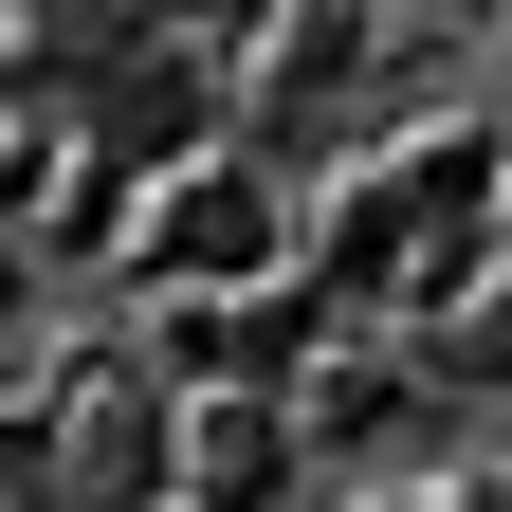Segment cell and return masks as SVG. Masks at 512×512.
<instances>
[{"instance_id": "cell-6", "label": "cell", "mask_w": 512, "mask_h": 512, "mask_svg": "<svg viewBox=\"0 0 512 512\" xmlns=\"http://www.w3.org/2000/svg\"><path fill=\"white\" fill-rule=\"evenodd\" d=\"M403 512H512V494H403Z\"/></svg>"}, {"instance_id": "cell-2", "label": "cell", "mask_w": 512, "mask_h": 512, "mask_svg": "<svg viewBox=\"0 0 512 512\" xmlns=\"http://www.w3.org/2000/svg\"><path fill=\"white\" fill-rule=\"evenodd\" d=\"M92 92H110V110H92V147H110V165H165V147H202V128H220V110H202V55H183V37L110 55Z\"/></svg>"}, {"instance_id": "cell-3", "label": "cell", "mask_w": 512, "mask_h": 512, "mask_svg": "<svg viewBox=\"0 0 512 512\" xmlns=\"http://www.w3.org/2000/svg\"><path fill=\"white\" fill-rule=\"evenodd\" d=\"M366 74V0H275V128H311Z\"/></svg>"}, {"instance_id": "cell-1", "label": "cell", "mask_w": 512, "mask_h": 512, "mask_svg": "<svg viewBox=\"0 0 512 512\" xmlns=\"http://www.w3.org/2000/svg\"><path fill=\"white\" fill-rule=\"evenodd\" d=\"M275 238H293V220H275V183H256L238 147H202V165L147 183V275H165V293H256Z\"/></svg>"}, {"instance_id": "cell-4", "label": "cell", "mask_w": 512, "mask_h": 512, "mask_svg": "<svg viewBox=\"0 0 512 512\" xmlns=\"http://www.w3.org/2000/svg\"><path fill=\"white\" fill-rule=\"evenodd\" d=\"M147 37H238V19H275V0H128Z\"/></svg>"}, {"instance_id": "cell-7", "label": "cell", "mask_w": 512, "mask_h": 512, "mask_svg": "<svg viewBox=\"0 0 512 512\" xmlns=\"http://www.w3.org/2000/svg\"><path fill=\"white\" fill-rule=\"evenodd\" d=\"M494 256H512V238H494Z\"/></svg>"}, {"instance_id": "cell-5", "label": "cell", "mask_w": 512, "mask_h": 512, "mask_svg": "<svg viewBox=\"0 0 512 512\" xmlns=\"http://www.w3.org/2000/svg\"><path fill=\"white\" fill-rule=\"evenodd\" d=\"M403 19H512V0H403Z\"/></svg>"}]
</instances>
